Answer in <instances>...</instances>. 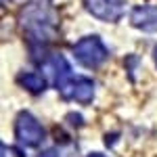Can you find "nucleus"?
<instances>
[{
  "mask_svg": "<svg viewBox=\"0 0 157 157\" xmlns=\"http://www.w3.org/2000/svg\"><path fill=\"white\" fill-rule=\"evenodd\" d=\"M21 29L29 44L44 46L57 36V13L50 0H29L21 11Z\"/></svg>",
  "mask_w": 157,
  "mask_h": 157,
  "instance_id": "nucleus-1",
  "label": "nucleus"
},
{
  "mask_svg": "<svg viewBox=\"0 0 157 157\" xmlns=\"http://www.w3.org/2000/svg\"><path fill=\"white\" fill-rule=\"evenodd\" d=\"M73 55L80 65H84L88 69H97L101 67L109 57L107 46L103 44V40L97 36H86L82 38L75 46H73Z\"/></svg>",
  "mask_w": 157,
  "mask_h": 157,
  "instance_id": "nucleus-2",
  "label": "nucleus"
},
{
  "mask_svg": "<svg viewBox=\"0 0 157 157\" xmlns=\"http://www.w3.org/2000/svg\"><path fill=\"white\" fill-rule=\"evenodd\" d=\"M15 136L23 147H38L44 140V128L32 113L21 111L15 121Z\"/></svg>",
  "mask_w": 157,
  "mask_h": 157,
  "instance_id": "nucleus-3",
  "label": "nucleus"
},
{
  "mask_svg": "<svg viewBox=\"0 0 157 157\" xmlns=\"http://www.w3.org/2000/svg\"><path fill=\"white\" fill-rule=\"evenodd\" d=\"M61 94L67 98V101H75V103H90L94 97V84L92 80L82 78V75H69L67 80H63L59 86Z\"/></svg>",
  "mask_w": 157,
  "mask_h": 157,
  "instance_id": "nucleus-4",
  "label": "nucleus"
},
{
  "mask_svg": "<svg viewBox=\"0 0 157 157\" xmlns=\"http://www.w3.org/2000/svg\"><path fill=\"white\" fill-rule=\"evenodd\" d=\"M84 9L98 21L117 23L126 13V0H84Z\"/></svg>",
  "mask_w": 157,
  "mask_h": 157,
  "instance_id": "nucleus-5",
  "label": "nucleus"
},
{
  "mask_svg": "<svg viewBox=\"0 0 157 157\" xmlns=\"http://www.w3.org/2000/svg\"><path fill=\"white\" fill-rule=\"evenodd\" d=\"M130 23L143 32H157V6H136L130 13Z\"/></svg>",
  "mask_w": 157,
  "mask_h": 157,
  "instance_id": "nucleus-6",
  "label": "nucleus"
},
{
  "mask_svg": "<svg viewBox=\"0 0 157 157\" xmlns=\"http://www.w3.org/2000/svg\"><path fill=\"white\" fill-rule=\"evenodd\" d=\"M17 82L21 86H25L29 92H34V94H38V92H44L46 90V78L42 75V73H21L19 78H17Z\"/></svg>",
  "mask_w": 157,
  "mask_h": 157,
  "instance_id": "nucleus-7",
  "label": "nucleus"
},
{
  "mask_svg": "<svg viewBox=\"0 0 157 157\" xmlns=\"http://www.w3.org/2000/svg\"><path fill=\"white\" fill-rule=\"evenodd\" d=\"M40 157H61V153L57 151V149H50V151H46V153H42Z\"/></svg>",
  "mask_w": 157,
  "mask_h": 157,
  "instance_id": "nucleus-8",
  "label": "nucleus"
},
{
  "mask_svg": "<svg viewBox=\"0 0 157 157\" xmlns=\"http://www.w3.org/2000/svg\"><path fill=\"white\" fill-rule=\"evenodd\" d=\"M88 157H105V155H103V153H90Z\"/></svg>",
  "mask_w": 157,
  "mask_h": 157,
  "instance_id": "nucleus-9",
  "label": "nucleus"
},
{
  "mask_svg": "<svg viewBox=\"0 0 157 157\" xmlns=\"http://www.w3.org/2000/svg\"><path fill=\"white\" fill-rule=\"evenodd\" d=\"M153 59H155V65H157V46H155V50H153Z\"/></svg>",
  "mask_w": 157,
  "mask_h": 157,
  "instance_id": "nucleus-10",
  "label": "nucleus"
}]
</instances>
